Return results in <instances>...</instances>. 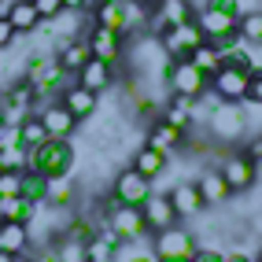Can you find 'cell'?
I'll list each match as a JSON object with an SVG mask.
<instances>
[{"mask_svg":"<svg viewBox=\"0 0 262 262\" xmlns=\"http://www.w3.org/2000/svg\"><path fill=\"white\" fill-rule=\"evenodd\" d=\"M103 225H107L122 244H141L144 233H148L141 207H126V203H118L115 196H107V203H103Z\"/></svg>","mask_w":262,"mask_h":262,"instance_id":"6da1fadb","label":"cell"},{"mask_svg":"<svg viewBox=\"0 0 262 262\" xmlns=\"http://www.w3.org/2000/svg\"><path fill=\"white\" fill-rule=\"evenodd\" d=\"M26 155H30L26 170L41 173V178H59V173H71L74 170V148H71V141H52V137H48L45 144H37Z\"/></svg>","mask_w":262,"mask_h":262,"instance_id":"7a4b0ae2","label":"cell"},{"mask_svg":"<svg viewBox=\"0 0 262 262\" xmlns=\"http://www.w3.org/2000/svg\"><path fill=\"white\" fill-rule=\"evenodd\" d=\"M196 248H200V244L192 240V233L181 229V225H170V229L155 233V240H151V255H155V262H192Z\"/></svg>","mask_w":262,"mask_h":262,"instance_id":"3957f363","label":"cell"},{"mask_svg":"<svg viewBox=\"0 0 262 262\" xmlns=\"http://www.w3.org/2000/svg\"><path fill=\"white\" fill-rule=\"evenodd\" d=\"M207 129H211L218 141H236V137H244V129H248V111H244L240 103L218 100L211 107V115H207Z\"/></svg>","mask_w":262,"mask_h":262,"instance_id":"277c9868","label":"cell"},{"mask_svg":"<svg viewBox=\"0 0 262 262\" xmlns=\"http://www.w3.org/2000/svg\"><path fill=\"white\" fill-rule=\"evenodd\" d=\"M163 81H166V89L173 96H192L196 100V96L207 93V74H200L188 59H170L166 71H163Z\"/></svg>","mask_w":262,"mask_h":262,"instance_id":"5b68a950","label":"cell"},{"mask_svg":"<svg viewBox=\"0 0 262 262\" xmlns=\"http://www.w3.org/2000/svg\"><path fill=\"white\" fill-rule=\"evenodd\" d=\"M203 41L207 37H203V30L196 26V19L181 23V26H170V30H163V37H159V45H163V52L170 59H188Z\"/></svg>","mask_w":262,"mask_h":262,"instance_id":"8992f818","label":"cell"},{"mask_svg":"<svg viewBox=\"0 0 262 262\" xmlns=\"http://www.w3.org/2000/svg\"><path fill=\"white\" fill-rule=\"evenodd\" d=\"M251 71H240V67H222L218 74H211V93L218 100H229V103H244L248 100V89H251Z\"/></svg>","mask_w":262,"mask_h":262,"instance_id":"52a82bcc","label":"cell"},{"mask_svg":"<svg viewBox=\"0 0 262 262\" xmlns=\"http://www.w3.org/2000/svg\"><path fill=\"white\" fill-rule=\"evenodd\" d=\"M218 173L225 178V185H229L233 192H248V188L258 181V163L251 159L248 151H229V155L222 159Z\"/></svg>","mask_w":262,"mask_h":262,"instance_id":"ba28073f","label":"cell"},{"mask_svg":"<svg viewBox=\"0 0 262 262\" xmlns=\"http://www.w3.org/2000/svg\"><path fill=\"white\" fill-rule=\"evenodd\" d=\"M111 196L118 203H126V207H144V200L151 196V181L144 178V173H137L133 166L129 170H118V178L111 185Z\"/></svg>","mask_w":262,"mask_h":262,"instance_id":"9c48e42d","label":"cell"},{"mask_svg":"<svg viewBox=\"0 0 262 262\" xmlns=\"http://www.w3.org/2000/svg\"><path fill=\"white\" fill-rule=\"evenodd\" d=\"M37 118H41V126H45V133L52 137V141H71L74 129H78V118H74L71 111H67L59 100L45 103V107L37 111Z\"/></svg>","mask_w":262,"mask_h":262,"instance_id":"30bf717a","label":"cell"},{"mask_svg":"<svg viewBox=\"0 0 262 262\" xmlns=\"http://www.w3.org/2000/svg\"><path fill=\"white\" fill-rule=\"evenodd\" d=\"M141 211H144L148 233H163V229H170V225H178V211H173V203H170L166 192H155L151 188V196L144 200Z\"/></svg>","mask_w":262,"mask_h":262,"instance_id":"8fae6325","label":"cell"},{"mask_svg":"<svg viewBox=\"0 0 262 262\" xmlns=\"http://www.w3.org/2000/svg\"><path fill=\"white\" fill-rule=\"evenodd\" d=\"M166 196H170V203H173V211H178V218H200V214L207 211V203H203V196H200L196 181H178Z\"/></svg>","mask_w":262,"mask_h":262,"instance_id":"7c38bea8","label":"cell"},{"mask_svg":"<svg viewBox=\"0 0 262 262\" xmlns=\"http://www.w3.org/2000/svg\"><path fill=\"white\" fill-rule=\"evenodd\" d=\"M196 26L203 30V37L211 41V37H218V33L240 30V15H229V11H222V8H200L196 11Z\"/></svg>","mask_w":262,"mask_h":262,"instance_id":"4fadbf2b","label":"cell"},{"mask_svg":"<svg viewBox=\"0 0 262 262\" xmlns=\"http://www.w3.org/2000/svg\"><path fill=\"white\" fill-rule=\"evenodd\" d=\"M89 48H93V56H96V59L118 63V59H122V52H126V37H122V33H115V30L93 26V33H89Z\"/></svg>","mask_w":262,"mask_h":262,"instance_id":"5bb4252c","label":"cell"},{"mask_svg":"<svg viewBox=\"0 0 262 262\" xmlns=\"http://www.w3.org/2000/svg\"><path fill=\"white\" fill-rule=\"evenodd\" d=\"M111 81H115V63H107V59H96V56H93V59L78 71V85H81V89H89V93H96V96L107 89Z\"/></svg>","mask_w":262,"mask_h":262,"instance_id":"9a60e30c","label":"cell"},{"mask_svg":"<svg viewBox=\"0 0 262 262\" xmlns=\"http://www.w3.org/2000/svg\"><path fill=\"white\" fill-rule=\"evenodd\" d=\"M151 19H155V26H159V30H170V26L192 23V19H196V8H192L188 0H159Z\"/></svg>","mask_w":262,"mask_h":262,"instance_id":"2e32d148","label":"cell"},{"mask_svg":"<svg viewBox=\"0 0 262 262\" xmlns=\"http://www.w3.org/2000/svg\"><path fill=\"white\" fill-rule=\"evenodd\" d=\"M59 103H63V107H67V111H71V115L81 122V118H93V115H96L100 96H96V93H89V89H81V85L74 81L71 89H67V93L59 96Z\"/></svg>","mask_w":262,"mask_h":262,"instance_id":"e0dca14e","label":"cell"},{"mask_svg":"<svg viewBox=\"0 0 262 262\" xmlns=\"http://www.w3.org/2000/svg\"><path fill=\"white\" fill-rule=\"evenodd\" d=\"M118 251H122V240L103 225V229L85 244V255H89V262H118Z\"/></svg>","mask_w":262,"mask_h":262,"instance_id":"ac0fdd59","label":"cell"},{"mask_svg":"<svg viewBox=\"0 0 262 262\" xmlns=\"http://www.w3.org/2000/svg\"><path fill=\"white\" fill-rule=\"evenodd\" d=\"M196 188H200V196H203V203H207V207H222L225 200L233 196V188L225 185V178H222L218 170L200 173V178H196Z\"/></svg>","mask_w":262,"mask_h":262,"instance_id":"d6986e66","label":"cell"},{"mask_svg":"<svg viewBox=\"0 0 262 262\" xmlns=\"http://www.w3.org/2000/svg\"><path fill=\"white\" fill-rule=\"evenodd\" d=\"M89 59H93L89 37H74V41H67V45L59 48V67H63V71H71L74 78H78V71H81Z\"/></svg>","mask_w":262,"mask_h":262,"instance_id":"ffe728a7","label":"cell"},{"mask_svg":"<svg viewBox=\"0 0 262 262\" xmlns=\"http://www.w3.org/2000/svg\"><path fill=\"white\" fill-rule=\"evenodd\" d=\"M181 144H185V133H178L173 126H166L163 118H159V122H151V126H148V148H155V151L170 155V151H178Z\"/></svg>","mask_w":262,"mask_h":262,"instance_id":"44dd1931","label":"cell"},{"mask_svg":"<svg viewBox=\"0 0 262 262\" xmlns=\"http://www.w3.org/2000/svg\"><path fill=\"white\" fill-rule=\"evenodd\" d=\"M37 211H41V207L23 200V196H0V222H23V225H30L33 218H37Z\"/></svg>","mask_w":262,"mask_h":262,"instance_id":"7402d4cb","label":"cell"},{"mask_svg":"<svg viewBox=\"0 0 262 262\" xmlns=\"http://www.w3.org/2000/svg\"><path fill=\"white\" fill-rule=\"evenodd\" d=\"M30 248V225L23 222H0V251L23 255Z\"/></svg>","mask_w":262,"mask_h":262,"instance_id":"603a6c76","label":"cell"},{"mask_svg":"<svg viewBox=\"0 0 262 262\" xmlns=\"http://www.w3.org/2000/svg\"><path fill=\"white\" fill-rule=\"evenodd\" d=\"M8 23L15 26V33H33L41 26V15H37V8H33V0H11Z\"/></svg>","mask_w":262,"mask_h":262,"instance_id":"cb8c5ba5","label":"cell"},{"mask_svg":"<svg viewBox=\"0 0 262 262\" xmlns=\"http://www.w3.org/2000/svg\"><path fill=\"white\" fill-rule=\"evenodd\" d=\"M166 159H170V155H163V151H155V148H137L133 151V170L137 173H144V178L148 181H155V178H159V173L166 170Z\"/></svg>","mask_w":262,"mask_h":262,"instance_id":"d4e9b609","label":"cell"},{"mask_svg":"<svg viewBox=\"0 0 262 262\" xmlns=\"http://www.w3.org/2000/svg\"><path fill=\"white\" fill-rule=\"evenodd\" d=\"M188 63L196 67L200 74H207V81H211V74H218V71H222V56H218V48H211L207 41H203V45L188 56Z\"/></svg>","mask_w":262,"mask_h":262,"instance_id":"484cf974","label":"cell"},{"mask_svg":"<svg viewBox=\"0 0 262 262\" xmlns=\"http://www.w3.org/2000/svg\"><path fill=\"white\" fill-rule=\"evenodd\" d=\"M74 181L71 173H59V178H48V207H71L74 200Z\"/></svg>","mask_w":262,"mask_h":262,"instance_id":"4316f807","label":"cell"},{"mask_svg":"<svg viewBox=\"0 0 262 262\" xmlns=\"http://www.w3.org/2000/svg\"><path fill=\"white\" fill-rule=\"evenodd\" d=\"M23 200L45 207L48 203V178H41V173H33V170H23Z\"/></svg>","mask_w":262,"mask_h":262,"instance_id":"83f0119b","label":"cell"},{"mask_svg":"<svg viewBox=\"0 0 262 262\" xmlns=\"http://www.w3.org/2000/svg\"><path fill=\"white\" fill-rule=\"evenodd\" d=\"M93 15H96V26L115 30V33H122V37H126V4H103V8L93 11Z\"/></svg>","mask_w":262,"mask_h":262,"instance_id":"f1b7e54d","label":"cell"},{"mask_svg":"<svg viewBox=\"0 0 262 262\" xmlns=\"http://www.w3.org/2000/svg\"><path fill=\"white\" fill-rule=\"evenodd\" d=\"M15 137H19V144H23L26 151H33L37 144H45V141H48V133H45V126H41V118H37V115L26 118L23 126H15Z\"/></svg>","mask_w":262,"mask_h":262,"instance_id":"f546056e","label":"cell"},{"mask_svg":"<svg viewBox=\"0 0 262 262\" xmlns=\"http://www.w3.org/2000/svg\"><path fill=\"white\" fill-rule=\"evenodd\" d=\"M52 255H56L59 262H89V255H85V244L63 236V233L56 236V251H52Z\"/></svg>","mask_w":262,"mask_h":262,"instance_id":"4dcf8cb0","label":"cell"},{"mask_svg":"<svg viewBox=\"0 0 262 262\" xmlns=\"http://www.w3.org/2000/svg\"><path fill=\"white\" fill-rule=\"evenodd\" d=\"M240 37L255 45L262 41V11H251V15H240Z\"/></svg>","mask_w":262,"mask_h":262,"instance_id":"1f68e13d","label":"cell"},{"mask_svg":"<svg viewBox=\"0 0 262 262\" xmlns=\"http://www.w3.org/2000/svg\"><path fill=\"white\" fill-rule=\"evenodd\" d=\"M0 196H23V170H0Z\"/></svg>","mask_w":262,"mask_h":262,"instance_id":"d6a6232c","label":"cell"},{"mask_svg":"<svg viewBox=\"0 0 262 262\" xmlns=\"http://www.w3.org/2000/svg\"><path fill=\"white\" fill-rule=\"evenodd\" d=\"M33 8H37L41 23H52V19H56V15L63 11V4H59V0H33Z\"/></svg>","mask_w":262,"mask_h":262,"instance_id":"836d02e7","label":"cell"},{"mask_svg":"<svg viewBox=\"0 0 262 262\" xmlns=\"http://www.w3.org/2000/svg\"><path fill=\"white\" fill-rule=\"evenodd\" d=\"M225 258V251H218V248H196V255H192V262H222Z\"/></svg>","mask_w":262,"mask_h":262,"instance_id":"e575fe53","label":"cell"},{"mask_svg":"<svg viewBox=\"0 0 262 262\" xmlns=\"http://www.w3.org/2000/svg\"><path fill=\"white\" fill-rule=\"evenodd\" d=\"M15 37H19V33H15V26H11L8 19H0V48H11Z\"/></svg>","mask_w":262,"mask_h":262,"instance_id":"d590c367","label":"cell"},{"mask_svg":"<svg viewBox=\"0 0 262 262\" xmlns=\"http://www.w3.org/2000/svg\"><path fill=\"white\" fill-rule=\"evenodd\" d=\"M248 59H251V71H255V74H262V41L248 45Z\"/></svg>","mask_w":262,"mask_h":262,"instance_id":"8d00e7d4","label":"cell"},{"mask_svg":"<svg viewBox=\"0 0 262 262\" xmlns=\"http://www.w3.org/2000/svg\"><path fill=\"white\" fill-rule=\"evenodd\" d=\"M118 262H155V255H148V251H129L126 258H118Z\"/></svg>","mask_w":262,"mask_h":262,"instance_id":"74e56055","label":"cell"},{"mask_svg":"<svg viewBox=\"0 0 262 262\" xmlns=\"http://www.w3.org/2000/svg\"><path fill=\"white\" fill-rule=\"evenodd\" d=\"M248 155H251L255 163H262V137H255V141L248 144Z\"/></svg>","mask_w":262,"mask_h":262,"instance_id":"f35d334b","label":"cell"},{"mask_svg":"<svg viewBox=\"0 0 262 262\" xmlns=\"http://www.w3.org/2000/svg\"><path fill=\"white\" fill-rule=\"evenodd\" d=\"M67 11H85V0H59Z\"/></svg>","mask_w":262,"mask_h":262,"instance_id":"ab89813d","label":"cell"},{"mask_svg":"<svg viewBox=\"0 0 262 262\" xmlns=\"http://www.w3.org/2000/svg\"><path fill=\"white\" fill-rule=\"evenodd\" d=\"M103 4H107V0H85V11H100Z\"/></svg>","mask_w":262,"mask_h":262,"instance_id":"60d3db41","label":"cell"},{"mask_svg":"<svg viewBox=\"0 0 262 262\" xmlns=\"http://www.w3.org/2000/svg\"><path fill=\"white\" fill-rule=\"evenodd\" d=\"M33 262H59V258H56V255H52V251H41V255H37V258H33Z\"/></svg>","mask_w":262,"mask_h":262,"instance_id":"b9f144b4","label":"cell"},{"mask_svg":"<svg viewBox=\"0 0 262 262\" xmlns=\"http://www.w3.org/2000/svg\"><path fill=\"white\" fill-rule=\"evenodd\" d=\"M0 262H19V255H8V251H0Z\"/></svg>","mask_w":262,"mask_h":262,"instance_id":"7bdbcfd3","label":"cell"},{"mask_svg":"<svg viewBox=\"0 0 262 262\" xmlns=\"http://www.w3.org/2000/svg\"><path fill=\"white\" fill-rule=\"evenodd\" d=\"M107 4H126V0H107Z\"/></svg>","mask_w":262,"mask_h":262,"instance_id":"ee69618b","label":"cell"},{"mask_svg":"<svg viewBox=\"0 0 262 262\" xmlns=\"http://www.w3.org/2000/svg\"><path fill=\"white\" fill-rule=\"evenodd\" d=\"M255 262H262V255H258V258H255Z\"/></svg>","mask_w":262,"mask_h":262,"instance_id":"f6af8a7d","label":"cell"},{"mask_svg":"<svg viewBox=\"0 0 262 262\" xmlns=\"http://www.w3.org/2000/svg\"><path fill=\"white\" fill-rule=\"evenodd\" d=\"M0 129H4V126H0Z\"/></svg>","mask_w":262,"mask_h":262,"instance_id":"bcb514c9","label":"cell"},{"mask_svg":"<svg viewBox=\"0 0 262 262\" xmlns=\"http://www.w3.org/2000/svg\"><path fill=\"white\" fill-rule=\"evenodd\" d=\"M19 262H23V258H19Z\"/></svg>","mask_w":262,"mask_h":262,"instance_id":"7dc6e473","label":"cell"}]
</instances>
